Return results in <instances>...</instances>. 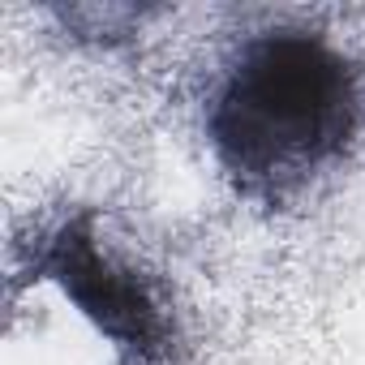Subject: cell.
<instances>
[{"instance_id":"1","label":"cell","mask_w":365,"mask_h":365,"mask_svg":"<svg viewBox=\"0 0 365 365\" xmlns=\"http://www.w3.org/2000/svg\"><path fill=\"white\" fill-rule=\"evenodd\" d=\"M356 116L361 95L344 52L305 31H271L241 43L220 73L207 133L250 194L284 198L344 155Z\"/></svg>"},{"instance_id":"2","label":"cell","mask_w":365,"mask_h":365,"mask_svg":"<svg viewBox=\"0 0 365 365\" xmlns=\"http://www.w3.org/2000/svg\"><path fill=\"white\" fill-rule=\"evenodd\" d=\"M56 279L82 305V314L95 318V327L112 335L120 348H138V352L159 348L163 318L150 292L138 284V275H129L108 254H99L95 241L65 237L56 250Z\"/></svg>"}]
</instances>
